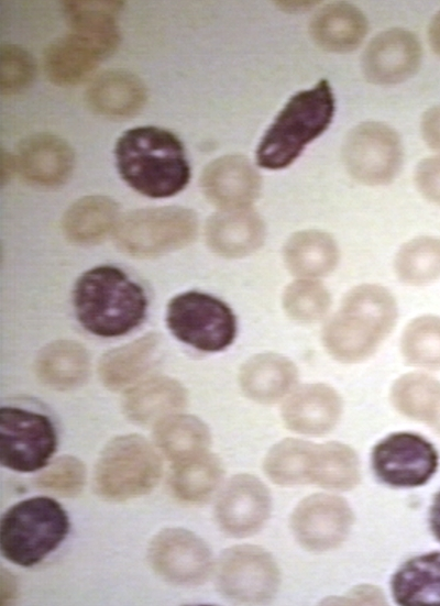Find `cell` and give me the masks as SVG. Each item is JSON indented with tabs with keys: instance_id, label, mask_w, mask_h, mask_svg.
<instances>
[{
	"instance_id": "8fae6325",
	"label": "cell",
	"mask_w": 440,
	"mask_h": 606,
	"mask_svg": "<svg viewBox=\"0 0 440 606\" xmlns=\"http://www.w3.org/2000/svg\"><path fill=\"white\" fill-rule=\"evenodd\" d=\"M148 559L165 581L179 586L202 584L212 569V555L202 539L183 528H166L151 540Z\"/></svg>"
},
{
	"instance_id": "9a60e30c",
	"label": "cell",
	"mask_w": 440,
	"mask_h": 606,
	"mask_svg": "<svg viewBox=\"0 0 440 606\" xmlns=\"http://www.w3.org/2000/svg\"><path fill=\"white\" fill-rule=\"evenodd\" d=\"M422 51L417 36L393 27L377 34L362 55L364 77L375 85H395L411 77L420 66Z\"/></svg>"
},
{
	"instance_id": "7402d4cb",
	"label": "cell",
	"mask_w": 440,
	"mask_h": 606,
	"mask_svg": "<svg viewBox=\"0 0 440 606\" xmlns=\"http://www.w3.org/2000/svg\"><path fill=\"white\" fill-rule=\"evenodd\" d=\"M369 22L355 5L339 1L324 5L311 19L309 32L322 49L346 53L355 49L367 34Z\"/></svg>"
},
{
	"instance_id": "2e32d148",
	"label": "cell",
	"mask_w": 440,
	"mask_h": 606,
	"mask_svg": "<svg viewBox=\"0 0 440 606\" xmlns=\"http://www.w3.org/2000/svg\"><path fill=\"white\" fill-rule=\"evenodd\" d=\"M200 186L207 199L221 210L245 209L257 199L262 178L245 156L230 154L206 166Z\"/></svg>"
},
{
	"instance_id": "30bf717a",
	"label": "cell",
	"mask_w": 440,
	"mask_h": 606,
	"mask_svg": "<svg viewBox=\"0 0 440 606\" xmlns=\"http://www.w3.org/2000/svg\"><path fill=\"white\" fill-rule=\"evenodd\" d=\"M54 425L43 414L6 406L0 409V462L15 472L44 469L56 450Z\"/></svg>"
},
{
	"instance_id": "e575fe53",
	"label": "cell",
	"mask_w": 440,
	"mask_h": 606,
	"mask_svg": "<svg viewBox=\"0 0 440 606\" xmlns=\"http://www.w3.org/2000/svg\"><path fill=\"white\" fill-rule=\"evenodd\" d=\"M64 11L72 31L119 45L117 16L122 1H65Z\"/></svg>"
},
{
	"instance_id": "5b68a950",
	"label": "cell",
	"mask_w": 440,
	"mask_h": 606,
	"mask_svg": "<svg viewBox=\"0 0 440 606\" xmlns=\"http://www.w3.org/2000/svg\"><path fill=\"white\" fill-rule=\"evenodd\" d=\"M68 515L53 498L37 496L10 507L0 522L2 555L20 566L41 562L64 541Z\"/></svg>"
},
{
	"instance_id": "ee69618b",
	"label": "cell",
	"mask_w": 440,
	"mask_h": 606,
	"mask_svg": "<svg viewBox=\"0 0 440 606\" xmlns=\"http://www.w3.org/2000/svg\"><path fill=\"white\" fill-rule=\"evenodd\" d=\"M336 602H341L339 604H384L385 601L382 593L375 587L361 586L348 594L346 597Z\"/></svg>"
},
{
	"instance_id": "d6a6232c",
	"label": "cell",
	"mask_w": 440,
	"mask_h": 606,
	"mask_svg": "<svg viewBox=\"0 0 440 606\" xmlns=\"http://www.w3.org/2000/svg\"><path fill=\"white\" fill-rule=\"evenodd\" d=\"M223 476L219 459L208 452L175 464L170 488L174 496L187 504L208 500Z\"/></svg>"
},
{
	"instance_id": "484cf974",
	"label": "cell",
	"mask_w": 440,
	"mask_h": 606,
	"mask_svg": "<svg viewBox=\"0 0 440 606\" xmlns=\"http://www.w3.org/2000/svg\"><path fill=\"white\" fill-rule=\"evenodd\" d=\"M187 393L177 381L160 376L131 388L123 400L125 416L142 425L157 423L186 406Z\"/></svg>"
},
{
	"instance_id": "c3c4849f",
	"label": "cell",
	"mask_w": 440,
	"mask_h": 606,
	"mask_svg": "<svg viewBox=\"0 0 440 606\" xmlns=\"http://www.w3.org/2000/svg\"><path fill=\"white\" fill-rule=\"evenodd\" d=\"M431 530L440 541V492L436 495L430 510Z\"/></svg>"
},
{
	"instance_id": "74e56055",
	"label": "cell",
	"mask_w": 440,
	"mask_h": 606,
	"mask_svg": "<svg viewBox=\"0 0 440 606\" xmlns=\"http://www.w3.org/2000/svg\"><path fill=\"white\" fill-rule=\"evenodd\" d=\"M400 349L405 361L414 366L440 368V317L426 315L405 328Z\"/></svg>"
},
{
	"instance_id": "ac0fdd59",
	"label": "cell",
	"mask_w": 440,
	"mask_h": 606,
	"mask_svg": "<svg viewBox=\"0 0 440 606\" xmlns=\"http://www.w3.org/2000/svg\"><path fill=\"white\" fill-rule=\"evenodd\" d=\"M113 52L106 43L72 31L46 47L44 69L53 84L75 85L87 78Z\"/></svg>"
},
{
	"instance_id": "836d02e7",
	"label": "cell",
	"mask_w": 440,
	"mask_h": 606,
	"mask_svg": "<svg viewBox=\"0 0 440 606\" xmlns=\"http://www.w3.org/2000/svg\"><path fill=\"white\" fill-rule=\"evenodd\" d=\"M397 278L411 286L430 284L440 277V239L418 236L400 246L394 260Z\"/></svg>"
},
{
	"instance_id": "1f68e13d",
	"label": "cell",
	"mask_w": 440,
	"mask_h": 606,
	"mask_svg": "<svg viewBox=\"0 0 440 606\" xmlns=\"http://www.w3.org/2000/svg\"><path fill=\"white\" fill-rule=\"evenodd\" d=\"M391 398L403 415L428 423L440 433V382L431 376L410 373L393 385Z\"/></svg>"
},
{
	"instance_id": "4dcf8cb0",
	"label": "cell",
	"mask_w": 440,
	"mask_h": 606,
	"mask_svg": "<svg viewBox=\"0 0 440 606\" xmlns=\"http://www.w3.org/2000/svg\"><path fill=\"white\" fill-rule=\"evenodd\" d=\"M154 438L164 455L175 464L208 452L210 432L199 418L173 414L155 423Z\"/></svg>"
},
{
	"instance_id": "83f0119b",
	"label": "cell",
	"mask_w": 440,
	"mask_h": 606,
	"mask_svg": "<svg viewBox=\"0 0 440 606\" xmlns=\"http://www.w3.org/2000/svg\"><path fill=\"white\" fill-rule=\"evenodd\" d=\"M395 601L407 606H440V552L407 561L392 581Z\"/></svg>"
},
{
	"instance_id": "7c38bea8",
	"label": "cell",
	"mask_w": 440,
	"mask_h": 606,
	"mask_svg": "<svg viewBox=\"0 0 440 606\" xmlns=\"http://www.w3.org/2000/svg\"><path fill=\"white\" fill-rule=\"evenodd\" d=\"M218 586L223 595L240 603L270 601L278 586V570L273 558L255 546H237L221 557Z\"/></svg>"
},
{
	"instance_id": "b9f144b4",
	"label": "cell",
	"mask_w": 440,
	"mask_h": 606,
	"mask_svg": "<svg viewBox=\"0 0 440 606\" xmlns=\"http://www.w3.org/2000/svg\"><path fill=\"white\" fill-rule=\"evenodd\" d=\"M415 183L420 194L440 207V157H427L415 169Z\"/></svg>"
},
{
	"instance_id": "8d00e7d4",
	"label": "cell",
	"mask_w": 440,
	"mask_h": 606,
	"mask_svg": "<svg viewBox=\"0 0 440 606\" xmlns=\"http://www.w3.org/2000/svg\"><path fill=\"white\" fill-rule=\"evenodd\" d=\"M359 480V460L353 450L337 442L317 445L311 483L332 489H350Z\"/></svg>"
},
{
	"instance_id": "d4e9b609",
	"label": "cell",
	"mask_w": 440,
	"mask_h": 606,
	"mask_svg": "<svg viewBox=\"0 0 440 606\" xmlns=\"http://www.w3.org/2000/svg\"><path fill=\"white\" fill-rule=\"evenodd\" d=\"M283 257L292 275L297 278L318 279L336 269L340 251L329 233L307 229L288 238L283 249Z\"/></svg>"
},
{
	"instance_id": "9c48e42d",
	"label": "cell",
	"mask_w": 440,
	"mask_h": 606,
	"mask_svg": "<svg viewBox=\"0 0 440 606\" xmlns=\"http://www.w3.org/2000/svg\"><path fill=\"white\" fill-rule=\"evenodd\" d=\"M342 158L354 180L367 186L387 185L402 166V141L397 132L385 123L363 122L346 134Z\"/></svg>"
},
{
	"instance_id": "ab89813d",
	"label": "cell",
	"mask_w": 440,
	"mask_h": 606,
	"mask_svg": "<svg viewBox=\"0 0 440 606\" xmlns=\"http://www.w3.org/2000/svg\"><path fill=\"white\" fill-rule=\"evenodd\" d=\"M86 483L85 464L73 455H62L48 463L36 477V485L65 497L78 495Z\"/></svg>"
},
{
	"instance_id": "d6986e66",
	"label": "cell",
	"mask_w": 440,
	"mask_h": 606,
	"mask_svg": "<svg viewBox=\"0 0 440 606\" xmlns=\"http://www.w3.org/2000/svg\"><path fill=\"white\" fill-rule=\"evenodd\" d=\"M16 169L30 183L55 187L67 180L74 167V152L69 144L53 134L32 135L23 141Z\"/></svg>"
},
{
	"instance_id": "cb8c5ba5",
	"label": "cell",
	"mask_w": 440,
	"mask_h": 606,
	"mask_svg": "<svg viewBox=\"0 0 440 606\" xmlns=\"http://www.w3.org/2000/svg\"><path fill=\"white\" fill-rule=\"evenodd\" d=\"M298 379L295 364L277 353H261L249 359L240 371L243 393L254 401L273 404L287 395Z\"/></svg>"
},
{
	"instance_id": "7a4b0ae2",
	"label": "cell",
	"mask_w": 440,
	"mask_h": 606,
	"mask_svg": "<svg viewBox=\"0 0 440 606\" xmlns=\"http://www.w3.org/2000/svg\"><path fill=\"white\" fill-rule=\"evenodd\" d=\"M122 179L150 198H166L182 191L189 181L190 167L183 143L157 126L125 131L114 150Z\"/></svg>"
},
{
	"instance_id": "52a82bcc",
	"label": "cell",
	"mask_w": 440,
	"mask_h": 606,
	"mask_svg": "<svg viewBox=\"0 0 440 606\" xmlns=\"http://www.w3.org/2000/svg\"><path fill=\"white\" fill-rule=\"evenodd\" d=\"M196 213L182 207L145 208L119 220L116 241L121 250L138 257H150L182 249L196 236Z\"/></svg>"
},
{
	"instance_id": "277c9868",
	"label": "cell",
	"mask_w": 440,
	"mask_h": 606,
	"mask_svg": "<svg viewBox=\"0 0 440 606\" xmlns=\"http://www.w3.org/2000/svg\"><path fill=\"white\" fill-rule=\"evenodd\" d=\"M336 100L328 80L296 92L277 113L256 150L257 164L278 170L292 165L330 125Z\"/></svg>"
},
{
	"instance_id": "6da1fadb",
	"label": "cell",
	"mask_w": 440,
	"mask_h": 606,
	"mask_svg": "<svg viewBox=\"0 0 440 606\" xmlns=\"http://www.w3.org/2000/svg\"><path fill=\"white\" fill-rule=\"evenodd\" d=\"M397 318V302L388 289L376 284L355 286L324 323L322 343L339 362H362L391 334Z\"/></svg>"
},
{
	"instance_id": "5bb4252c",
	"label": "cell",
	"mask_w": 440,
	"mask_h": 606,
	"mask_svg": "<svg viewBox=\"0 0 440 606\" xmlns=\"http://www.w3.org/2000/svg\"><path fill=\"white\" fill-rule=\"evenodd\" d=\"M352 511L340 497L317 494L304 499L294 510L292 527L297 540L308 550L326 551L346 538Z\"/></svg>"
},
{
	"instance_id": "bcb514c9",
	"label": "cell",
	"mask_w": 440,
	"mask_h": 606,
	"mask_svg": "<svg viewBox=\"0 0 440 606\" xmlns=\"http://www.w3.org/2000/svg\"><path fill=\"white\" fill-rule=\"evenodd\" d=\"M430 47L440 57V11L432 18L428 27Z\"/></svg>"
},
{
	"instance_id": "d590c367",
	"label": "cell",
	"mask_w": 440,
	"mask_h": 606,
	"mask_svg": "<svg viewBox=\"0 0 440 606\" xmlns=\"http://www.w3.org/2000/svg\"><path fill=\"white\" fill-rule=\"evenodd\" d=\"M316 445L298 440L285 439L268 452L265 459V472L280 485L309 483Z\"/></svg>"
},
{
	"instance_id": "8992f818",
	"label": "cell",
	"mask_w": 440,
	"mask_h": 606,
	"mask_svg": "<svg viewBox=\"0 0 440 606\" xmlns=\"http://www.w3.org/2000/svg\"><path fill=\"white\" fill-rule=\"evenodd\" d=\"M162 472V460L146 439L138 434L120 436L101 451L94 486L100 497L123 502L150 493Z\"/></svg>"
},
{
	"instance_id": "3957f363",
	"label": "cell",
	"mask_w": 440,
	"mask_h": 606,
	"mask_svg": "<svg viewBox=\"0 0 440 606\" xmlns=\"http://www.w3.org/2000/svg\"><path fill=\"white\" fill-rule=\"evenodd\" d=\"M73 300L79 323L102 338L129 333L143 321L147 309L143 288L111 265L85 272L76 282Z\"/></svg>"
},
{
	"instance_id": "4fadbf2b",
	"label": "cell",
	"mask_w": 440,
	"mask_h": 606,
	"mask_svg": "<svg viewBox=\"0 0 440 606\" xmlns=\"http://www.w3.org/2000/svg\"><path fill=\"white\" fill-rule=\"evenodd\" d=\"M375 474L384 483L396 487L425 484L436 472L438 454L426 439L408 432L393 433L373 450Z\"/></svg>"
},
{
	"instance_id": "44dd1931",
	"label": "cell",
	"mask_w": 440,
	"mask_h": 606,
	"mask_svg": "<svg viewBox=\"0 0 440 606\" xmlns=\"http://www.w3.org/2000/svg\"><path fill=\"white\" fill-rule=\"evenodd\" d=\"M341 411L339 394L332 387L318 383L295 390L283 405L282 417L289 429L318 436L333 429Z\"/></svg>"
},
{
	"instance_id": "60d3db41",
	"label": "cell",
	"mask_w": 440,
	"mask_h": 606,
	"mask_svg": "<svg viewBox=\"0 0 440 606\" xmlns=\"http://www.w3.org/2000/svg\"><path fill=\"white\" fill-rule=\"evenodd\" d=\"M35 63L24 48L6 44L0 48V91L14 95L24 90L33 80Z\"/></svg>"
},
{
	"instance_id": "603a6c76",
	"label": "cell",
	"mask_w": 440,
	"mask_h": 606,
	"mask_svg": "<svg viewBox=\"0 0 440 606\" xmlns=\"http://www.w3.org/2000/svg\"><path fill=\"white\" fill-rule=\"evenodd\" d=\"M146 97L143 81L123 69H111L100 74L86 91L89 107L109 118L134 115L143 108Z\"/></svg>"
},
{
	"instance_id": "f546056e",
	"label": "cell",
	"mask_w": 440,
	"mask_h": 606,
	"mask_svg": "<svg viewBox=\"0 0 440 606\" xmlns=\"http://www.w3.org/2000/svg\"><path fill=\"white\" fill-rule=\"evenodd\" d=\"M157 346L158 337L147 333L107 352L99 363V375L103 385L119 390L134 383L151 366Z\"/></svg>"
},
{
	"instance_id": "ba28073f",
	"label": "cell",
	"mask_w": 440,
	"mask_h": 606,
	"mask_svg": "<svg viewBox=\"0 0 440 606\" xmlns=\"http://www.w3.org/2000/svg\"><path fill=\"white\" fill-rule=\"evenodd\" d=\"M166 323L175 338L204 352H219L230 346L238 329L231 308L200 291L175 296L167 306Z\"/></svg>"
},
{
	"instance_id": "f6af8a7d",
	"label": "cell",
	"mask_w": 440,
	"mask_h": 606,
	"mask_svg": "<svg viewBox=\"0 0 440 606\" xmlns=\"http://www.w3.org/2000/svg\"><path fill=\"white\" fill-rule=\"evenodd\" d=\"M16 591L14 576L2 569L0 573V603L2 605L11 603L16 597Z\"/></svg>"
},
{
	"instance_id": "e0dca14e",
	"label": "cell",
	"mask_w": 440,
	"mask_h": 606,
	"mask_svg": "<svg viewBox=\"0 0 440 606\" xmlns=\"http://www.w3.org/2000/svg\"><path fill=\"white\" fill-rule=\"evenodd\" d=\"M270 510V493L264 484L252 475L240 474L221 493L216 517L226 533L242 538L258 531Z\"/></svg>"
},
{
	"instance_id": "7dc6e473",
	"label": "cell",
	"mask_w": 440,
	"mask_h": 606,
	"mask_svg": "<svg viewBox=\"0 0 440 606\" xmlns=\"http://www.w3.org/2000/svg\"><path fill=\"white\" fill-rule=\"evenodd\" d=\"M0 162H1L0 177H1V183L4 184L10 179L11 175L16 169V162H15V157H13L12 155L3 151L1 153Z\"/></svg>"
},
{
	"instance_id": "ffe728a7",
	"label": "cell",
	"mask_w": 440,
	"mask_h": 606,
	"mask_svg": "<svg viewBox=\"0 0 440 606\" xmlns=\"http://www.w3.org/2000/svg\"><path fill=\"white\" fill-rule=\"evenodd\" d=\"M265 236V223L251 208L220 210L206 224L207 244L228 258L250 255L263 245Z\"/></svg>"
},
{
	"instance_id": "f35d334b",
	"label": "cell",
	"mask_w": 440,
	"mask_h": 606,
	"mask_svg": "<svg viewBox=\"0 0 440 606\" xmlns=\"http://www.w3.org/2000/svg\"><path fill=\"white\" fill-rule=\"evenodd\" d=\"M329 290L318 279L298 278L287 285L282 305L285 313L299 323H312L323 319L331 307Z\"/></svg>"
},
{
	"instance_id": "f1b7e54d",
	"label": "cell",
	"mask_w": 440,
	"mask_h": 606,
	"mask_svg": "<svg viewBox=\"0 0 440 606\" xmlns=\"http://www.w3.org/2000/svg\"><path fill=\"white\" fill-rule=\"evenodd\" d=\"M119 222V206L109 197L88 196L73 203L63 218L68 240L78 244L101 241Z\"/></svg>"
},
{
	"instance_id": "7bdbcfd3",
	"label": "cell",
	"mask_w": 440,
	"mask_h": 606,
	"mask_svg": "<svg viewBox=\"0 0 440 606\" xmlns=\"http://www.w3.org/2000/svg\"><path fill=\"white\" fill-rule=\"evenodd\" d=\"M421 135L427 145L440 153V104L428 109L420 123Z\"/></svg>"
},
{
	"instance_id": "4316f807",
	"label": "cell",
	"mask_w": 440,
	"mask_h": 606,
	"mask_svg": "<svg viewBox=\"0 0 440 606\" xmlns=\"http://www.w3.org/2000/svg\"><path fill=\"white\" fill-rule=\"evenodd\" d=\"M90 361L86 349L72 340H58L46 345L36 360L38 378L47 386L67 390L84 384Z\"/></svg>"
}]
</instances>
